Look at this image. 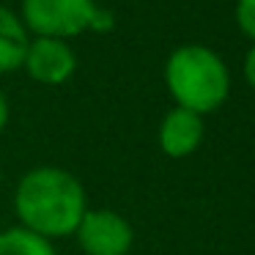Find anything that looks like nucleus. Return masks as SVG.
<instances>
[{
  "label": "nucleus",
  "mask_w": 255,
  "mask_h": 255,
  "mask_svg": "<svg viewBox=\"0 0 255 255\" xmlns=\"http://www.w3.org/2000/svg\"><path fill=\"white\" fill-rule=\"evenodd\" d=\"M14 211L22 228L50 239L74 236L88 211L85 187L74 173L55 165L30 167L14 189Z\"/></svg>",
  "instance_id": "nucleus-1"
},
{
  "label": "nucleus",
  "mask_w": 255,
  "mask_h": 255,
  "mask_svg": "<svg viewBox=\"0 0 255 255\" xmlns=\"http://www.w3.org/2000/svg\"><path fill=\"white\" fill-rule=\"evenodd\" d=\"M165 85L176 107L209 116L225 105L231 94V72L211 47L181 44L165 61Z\"/></svg>",
  "instance_id": "nucleus-2"
},
{
  "label": "nucleus",
  "mask_w": 255,
  "mask_h": 255,
  "mask_svg": "<svg viewBox=\"0 0 255 255\" xmlns=\"http://www.w3.org/2000/svg\"><path fill=\"white\" fill-rule=\"evenodd\" d=\"M19 17L28 33L63 41L83 33H110L116 28V17L96 0H22Z\"/></svg>",
  "instance_id": "nucleus-3"
},
{
  "label": "nucleus",
  "mask_w": 255,
  "mask_h": 255,
  "mask_svg": "<svg viewBox=\"0 0 255 255\" xmlns=\"http://www.w3.org/2000/svg\"><path fill=\"white\" fill-rule=\"evenodd\" d=\"M74 239L85 255H129L134 244V231L118 211L88 209L74 231Z\"/></svg>",
  "instance_id": "nucleus-4"
},
{
  "label": "nucleus",
  "mask_w": 255,
  "mask_h": 255,
  "mask_svg": "<svg viewBox=\"0 0 255 255\" xmlns=\"http://www.w3.org/2000/svg\"><path fill=\"white\" fill-rule=\"evenodd\" d=\"M22 69L30 74L33 83L58 88V85L69 83L72 74L77 72V52H74L72 44L63 41V39L36 36V39H30Z\"/></svg>",
  "instance_id": "nucleus-5"
},
{
  "label": "nucleus",
  "mask_w": 255,
  "mask_h": 255,
  "mask_svg": "<svg viewBox=\"0 0 255 255\" xmlns=\"http://www.w3.org/2000/svg\"><path fill=\"white\" fill-rule=\"evenodd\" d=\"M203 134V116L184 110V107H173L159 124V148L170 159H184L200 148Z\"/></svg>",
  "instance_id": "nucleus-6"
},
{
  "label": "nucleus",
  "mask_w": 255,
  "mask_h": 255,
  "mask_svg": "<svg viewBox=\"0 0 255 255\" xmlns=\"http://www.w3.org/2000/svg\"><path fill=\"white\" fill-rule=\"evenodd\" d=\"M30 47V33L22 17L8 6H0V74L22 69Z\"/></svg>",
  "instance_id": "nucleus-7"
},
{
  "label": "nucleus",
  "mask_w": 255,
  "mask_h": 255,
  "mask_svg": "<svg viewBox=\"0 0 255 255\" xmlns=\"http://www.w3.org/2000/svg\"><path fill=\"white\" fill-rule=\"evenodd\" d=\"M0 255H58V253L50 239L17 225L0 231Z\"/></svg>",
  "instance_id": "nucleus-8"
},
{
  "label": "nucleus",
  "mask_w": 255,
  "mask_h": 255,
  "mask_svg": "<svg viewBox=\"0 0 255 255\" xmlns=\"http://www.w3.org/2000/svg\"><path fill=\"white\" fill-rule=\"evenodd\" d=\"M236 25L255 44V0H236Z\"/></svg>",
  "instance_id": "nucleus-9"
},
{
  "label": "nucleus",
  "mask_w": 255,
  "mask_h": 255,
  "mask_svg": "<svg viewBox=\"0 0 255 255\" xmlns=\"http://www.w3.org/2000/svg\"><path fill=\"white\" fill-rule=\"evenodd\" d=\"M244 80H247V85L255 91V44L250 47L247 58H244Z\"/></svg>",
  "instance_id": "nucleus-10"
},
{
  "label": "nucleus",
  "mask_w": 255,
  "mask_h": 255,
  "mask_svg": "<svg viewBox=\"0 0 255 255\" xmlns=\"http://www.w3.org/2000/svg\"><path fill=\"white\" fill-rule=\"evenodd\" d=\"M6 124H8V99H6V94L0 91V134H3Z\"/></svg>",
  "instance_id": "nucleus-11"
}]
</instances>
